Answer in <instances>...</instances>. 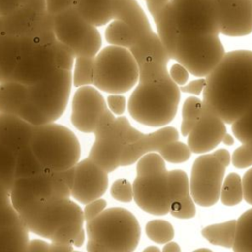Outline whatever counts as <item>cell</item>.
<instances>
[{
  "instance_id": "be15d7a7",
  "label": "cell",
  "mask_w": 252,
  "mask_h": 252,
  "mask_svg": "<svg viewBox=\"0 0 252 252\" xmlns=\"http://www.w3.org/2000/svg\"><path fill=\"white\" fill-rule=\"evenodd\" d=\"M154 251L158 252V251H160V249L158 248V247H156V246H149V247H147V248L144 249V252H154Z\"/></svg>"
},
{
  "instance_id": "7402d4cb",
  "label": "cell",
  "mask_w": 252,
  "mask_h": 252,
  "mask_svg": "<svg viewBox=\"0 0 252 252\" xmlns=\"http://www.w3.org/2000/svg\"><path fill=\"white\" fill-rule=\"evenodd\" d=\"M33 125L16 114L0 113V143L16 153L30 144Z\"/></svg>"
},
{
  "instance_id": "7bdbcfd3",
  "label": "cell",
  "mask_w": 252,
  "mask_h": 252,
  "mask_svg": "<svg viewBox=\"0 0 252 252\" xmlns=\"http://www.w3.org/2000/svg\"><path fill=\"white\" fill-rule=\"evenodd\" d=\"M21 221L18 211L10 201L9 192H0V229Z\"/></svg>"
},
{
  "instance_id": "8fae6325",
  "label": "cell",
  "mask_w": 252,
  "mask_h": 252,
  "mask_svg": "<svg viewBox=\"0 0 252 252\" xmlns=\"http://www.w3.org/2000/svg\"><path fill=\"white\" fill-rule=\"evenodd\" d=\"M71 87V71L56 69L45 79L28 86V97L40 108L49 122H54L65 111Z\"/></svg>"
},
{
  "instance_id": "f1b7e54d",
  "label": "cell",
  "mask_w": 252,
  "mask_h": 252,
  "mask_svg": "<svg viewBox=\"0 0 252 252\" xmlns=\"http://www.w3.org/2000/svg\"><path fill=\"white\" fill-rule=\"evenodd\" d=\"M236 232V220L214 223L201 230L202 236L213 245L232 248Z\"/></svg>"
},
{
  "instance_id": "4dcf8cb0",
  "label": "cell",
  "mask_w": 252,
  "mask_h": 252,
  "mask_svg": "<svg viewBox=\"0 0 252 252\" xmlns=\"http://www.w3.org/2000/svg\"><path fill=\"white\" fill-rule=\"evenodd\" d=\"M29 229L22 220L18 223L0 229V251H26Z\"/></svg>"
},
{
  "instance_id": "b9f144b4",
  "label": "cell",
  "mask_w": 252,
  "mask_h": 252,
  "mask_svg": "<svg viewBox=\"0 0 252 252\" xmlns=\"http://www.w3.org/2000/svg\"><path fill=\"white\" fill-rule=\"evenodd\" d=\"M51 48L57 69L71 71L76 57L73 50L57 39L51 44Z\"/></svg>"
},
{
  "instance_id": "f6af8a7d",
  "label": "cell",
  "mask_w": 252,
  "mask_h": 252,
  "mask_svg": "<svg viewBox=\"0 0 252 252\" xmlns=\"http://www.w3.org/2000/svg\"><path fill=\"white\" fill-rule=\"evenodd\" d=\"M110 194L116 201L129 203L133 200L132 184L125 178L116 179L110 187Z\"/></svg>"
},
{
  "instance_id": "8992f818",
  "label": "cell",
  "mask_w": 252,
  "mask_h": 252,
  "mask_svg": "<svg viewBox=\"0 0 252 252\" xmlns=\"http://www.w3.org/2000/svg\"><path fill=\"white\" fill-rule=\"evenodd\" d=\"M139 80L136 60L128 48L109 45L94 56L93 85L108 94H124Z\"/></svg>"
},
{
  "instance_id": "d4e9b609",
  "label": "cell",
  "mask_w": 252,
  "mask_h": 252,
  "mask_svg": "<svg viewBox=\"0 0 252 252\" xmlns=\"http://www.w3.org/2000/svg\"><path fill=\"white\" fill-rule=\"evenodd\" d=\"M132 53L136 63H139L147 57H153L160 62L168 63L170 57L164 48L158 33L154 31L136 39L131 47L128 48Z\"/></svg>"
},
{
  "instance_id": "f546056e",
  "label": "cell",
  "mask_w": 252,
  "mask_h": 252,
  "mask_svg": "<svg viewBox=\"0 0 252 252\" xmlns=\"http://www.w3.org/2000/svg\"><path fill=\"white\" fill-rule=\"evenodd\" d=\"M46 168L33 153L30 144L22 147L16 155L15 179L31 177L44 172Z\"/></svg>"
},
{
  "instance_id": "e575fe53",
  "label": "cell",
  "mask_w": 252,
  "mask_h": 252,
  "mask_svg": "<svg viewBox=\"0 0 252 252\" xmlns=\"http://www.w3.org/2000/svg\"><path fill=\"white\" fill-rule=\"evenodd\" d=\"M220 199L223 205L228 207L235 206L243 200L242 180L237 173L230 172L223 178Z\"/></svg>"
},
{
  "instance_id": "91938a15",
  "label": "cell",
  "mask_w": 252,
  "mask_h": 252,
  "mask_svg": "<svg viewBox=\"0 0 252 252\" xmlns=\"http://www.w3.org/2000/svg\"><path fill=\"white\" fill-rule=\"evenodd\" d=\"M162 251H164V252H180L181 248L178 245V243L173 242V241L170 240V241L164 243Z\"/></svg>"
},
{
  "instance_id": "7dc6e473",
  "label": "cell",
  "mask_w": 252,
  "mask_h": 252,
  "mask_svg": "<svg viewBox=\"0 0 252 252\" xmlns=\"http://www.w3.org/2000/svg\"><path fill=\"white\" fill-rule=\"evenodd\" d=\"M106 201L102 198H97L95 200H93L89 203L86 204L83 214H84V219L86 221H89L98 216L105 208H106Z\"/></svg>"
},
{
  "instance_id": "484cf974",
  "label": "cell",
  "mask_w": 252,
  "mask_h": 252,
  "mask_svg": "<svg viewBox=\"0 0 252 252\" xmlns=\"http://www.w3.org/2000/svg\"><path fill=\"white\" fill-rule=\"evenodd\" d=\"M153 19L157 27V33L166 49L170 59H172L179 32L172 15L169 1L155 17H153Z\"/></svg>"
},
{
  "instance_id": "5b68a950",
  "label": "cell",
  "mask_w": 252,
  "mask_h": 252,
  "mask_svg": "<svg viewBox=\"0 0 252 252\" xmlns=\"http://www.w3.org/2000/svg\"><path fill=\"white\" fill-rule=\"evenodd\" d=\"M18 213L29 231L49 240L62 225L85 221L83 210L70 198L34 199Z\"/></svg>"
},
{
  "instance_id": "74e56055",
  "label": "cell",
  "mask_w": 252,
  "mask_h": 252,
  "mask_svg": "<svg viewBox=\"0 0 252 252\" xmlns=\"http://www.w3.org/2000/svg\"><path fill=\"white\" fill-rule=\"evenodd\" d=\"M17 153L0 143V183L9 191L15 180V163Z\"/></svg>"
},
{
  "instance_id": "44dd1931",
  "label": "cell",
  "mask_w": 252,
  "mask_h": 252,
  "mask_svg": "<svg viewBox=\"0 0 252 252\" xmlns=\"http://www.w3.org/2000/svg\"><path fill=\"white\" fill-rule=\"evenodd\" d=\"M168 178L170 215L181 220L192 219L196 214V208L186 172L182 169H173L168 171Z\"/></svg>"
},
{
  "instance_id": "7a4b0ae2",
  "label": "cell",
  "mask_w": 252,
  "mask_h": 252,
  "mask_svg": "<svg viewBox=\"0 0 252 252\" xmlns=\"http://www.w3.org/2000/svg\"><path fill=\"white\" fill-rule=\"evenodd\" d=\"M87 250L90 252H132L140 241L137 218L127 209H104L87 221Z\"/></svg>"
},
{
  "instance_id": "30bf717a",
  "label": "cell",
  "mask_w": 252,
  "mask_h": 252,
  "mask_svg": "<svg viewBox=\"0 0 252 252\" xmlns=\"http://www.w3.org/2000/svg\"><path fill=\"white\" fill-rule=\"evenodd\" d=\"M169 4L179 34H220L215 0H169Z\"/></svg>"
},
{
  "instance_id": "277c9868",
  "label": "cell",
  "mask_w": 252,
  "mask_h": 252,
  "mask_svg": "<svg viewBox=\"0 0 252 252\" xmlns=\"http://www.w3.org/2000/svg\"><path fill=\"white\" fill-rule=\"evenodd\" d=\"M30 145L47 170H64L75 166L80 159L81 146L77 136L55 121L33 126Z\"/></svg>"
},
{
  "instance_id": "f907efd6",
  "label": "cell",
  "mask_w": 252,
  "mask_h": 252,
  "mask_svg": "<svg viewBox=\"0 0 252 252\" xmlns=\"http://www.w3.org/2000/svg\"><path fill=\"white\" fill-rule=\"evenodd\" d=\"M75 5V0H46V12L54 16Z\"/></svg>"
},
{
  "instance_id": "6da1fadb",
  "label": "cell",
  "mask_w": 252,
  "mask_h": 252,
  "mask_svg": "<svg viewBox=\"0 0 252 252\" xmlns=\"http://www.w3.org/2000/svg\"><path fill=\"white\" fill-rule=\"evenodd\" d=\"M205 79L203 108L231 125L252 106V50L225 52Z\"/></svg>"
},
{
  "instance_id": "4316f807",
  "label": "cell",
  "mask_w": 252,
  "mask_h": 252,
  "mask_svg": "<svg viewBox=\"0 0 252 252\" xmlns=\"http://www.w3.org/2000/svg\"><path fill=\"white\" fill-rule=\"evenodd\" d=\"M21 57L20 38L4 32L0 36V73L2 82L10 79Z\"/></svg>"
},
{
  "instance_id": "5bb4252c",
  "label": "cell",
  "mask_w": 252,
  "mask_h": 252,
  "mask_svg": "<svg viewBox=\"0 0 252 252\" xmlns=\"http://www.w3.org/2000/svg\"><path fill=\"white\" fill-rule=\"evenodd\" d=\"M133 200L144 212L156 216L169 213L168 171L137 175L132 183Z\"/></svg>"
},
{
  "instance_id": "e7e4bbea",
  "label": "cell",
  "mask_w": 252,
  "mask_h": 252,
  "mask_svg": "<svg viewBox=\"0 0 252 252\" xmlns=\"http://www.w3.org/2000/svg\"><path fill=\"white\" fill-rule=\"evenodd\" d=\"M196 251H208V252H210L211 250L208 249V248H199V249H196Z\"/></svg>"
},
{
  "instance_id": "4fadbf2b",
  "label": "cell",
  "mask_w": 252,
  "mask_h": 252,
  "mask_svg": "<svg viewBox=\"0 0 252 252\" xmlns=\"http://www.w3.org/2000/svg\"><path fill=\"white\" fill-rule=\"evenodd\" d=\"M9 195L13 207L19 211L25 204L34 199L70 198L71 188L59 177L57 171L46 169L34 176L16 178Z\"/></svg>"
},
{
  "instance_id": "2e32d148",
  "label": "cell",
  "mask_w": 252,
  "mask_h": 252,
  "mask_svg": "<svg viewBox=\"0 0 252 252\" xmlns=\"http://www.w3.org/2000/svg\"><path fill=\"white\" fill-rule=\"evenodd\" d=\"M108 173L87 158L75 164L71 196L81 204L100 198L108 187Z\"/></svg>"
},
{
  "instance_id": "ee69618b",
  "label": "cell",
  "mask_w": 252,
  "mask_h": 252,
  "mask_svg": "<svg viewBox=\"0 0 252 252\" xmlns=\"http://www.w3.org/2000/svg\"><path fill=\"white\" fill-rule=\"evenodd\" d=\"M233 135L240 142L252 138V106L236 121L231 124Z\"/></svg>"
},
{
  "instance_id": "3957f363",
  "label": "cell",
  "mask_w": 252,
  "mask_h": 252,
  "mask_svg": "<svg viewBox=\"0 0 252 252\" xmlns=\"http://www.w3.org/2000/svg\"><path fill=\"white\" fill-rule=\"evenodd\" d=\"M180 89L171 79L160 83H140L128 100L131 117L149 127L169 124L176 115Z\"/></svg>"
},
{
  "instance_id": "ba28073f",
  "label": "cell",
  "mask_w": 252,
  "mask_h": 252,
  "mask_svg": "<svg viewBox=\"0 0 252 252\" xmlns=\"http://www.w3.org/2000/svg\"><path fill=\"white\" fill-rule=\"evenodd\" d=\"M94 134V141L88 158L107 173L120 166L124 148L144 135L141 131L132 127L125 116L115 117L108 126Z\"/></svg>"
},
{
  "instance_id": "680465c9",
  "label": "cell",
  "mask_w": 252,
  "mask_h": 252,
  "mask_svg": "<svg viewBox=\"0 0 252 252\" xmlns=\"http://www.w3.org/2000/svg\"><path fill=\"white\" fill-rule=\"evenodd\" d=\"M73 250L72 244H66V243H58V242H51L49 244L48 251L51 252H68Z\"/></svg>"
},
{
  "instance_id": "c3c4849f",
  "label": "cell",
  "mask_w": 252,
  "mask_h": 252,
  "mask_svg": "<svg viewBox=\"0 0 252 252\" xmlns=\"http://www.w3.org/2000/svg\"><path fill=\"white\" fill-rule=\"evenodd\" d=\"M108 109L114 115H121L125 111L126 98L122 94H110L106 98Z\"/></svg>"
},
{
  "instance_id": "11a10c76",
  "label": "cell",
  "mask_w": 252,
  "mask_h": 252,
  "mask_svg": "<svg viewBox=\"0 0 252 252\" xmlns=\"http://www.w3.org/2000/svg\"><path fill=\"white\" fill-rule=\"evenodd\" d=\"M169 0H146L147 8L152 17H155Z\"/></svg>"
},
{
  "instance_id": "94428289",
  "label": "cell",
  "mask_w": 252,
  "mask_h": 252,
  "mask_svg": "<svg viewBox=\"0 0 252 252\" xmlns=\"http://www.w3.org/2000/svg\"><path fill=\"white\" fill-rule=\"evenodd\" d=\"M85 239H86V230H85V228H82L81 231L77 234V236L73 240L72 244L76 247H81L84 244Z\"/></svg>"
},
{
  "instance_id": "60d3db41",
  "label": "cell",
  "mask_w": 252,
  "mask_h": 252,
  "mask_svg": "<svg viewBox=\"0 0 252 252\" xmlns=\"http://www.w3.org/2000/svg\"><path fill=\"white\" fill-rule=\"evenodd\" d=\"M165 160L162 158V157L158 153L150 152L145 155H143L136 162V171L137 175H148L158 172H163L166 171L165 166Z\"/></svg>"
},
{
  "instance_id": "52a82bcc",
  "label": "cell",
  "mask_w": 252,
  "mask_h": 252,
  "mask_svg": "<svg viewBox=\"0 0 252 252\" xmlns=\"http://www.w3.org/2000/svg\"><path fill=\"white\" fill-rule=\"evenodd\" d=\"M224 54L219 34H179L172 59L183 65L193 76L201 78L210 74Z\"/></svg>"
},
{
  "instance_id": "1f68e13d",
  "label": "cell",
  "mask_w": 252,
  "mask_h": 252,
  "mask_svg": "<svg viewBox=\"0 0 252 252\" xmlns=\"http://www.w3.org/2000/svg\"><path fill=\"white\" fill-rule=\"evenodd\" d=\"M140 83H160L171 79L167 70V64L159 60L147 57L137 63Z\"/></svg>"
},
{
  "instance_id": "6125c7cd",
  "label": "cell",
  "mask_w": 252,
  "mask_h": 252,
  "mask_svg": "<svg viewBox=\"0 0 252 252\" xmlns=\"http://www.w3.org/2000/svg\"><path fill=\"white\" fill-rule=\"evenodd\" d=\"M221 142H222L224 145L231 146V145H233L234 140H233V138H232V136H231L230 134L225 133V135L223 136V138H222V141H221Z\"/></svg>"
},
{
  "instance_id": "d590c367",
  "label": "cell",
  "mask_w": 252,
  "mask_h": 252,
  "mask_svg": "<svg viewBox=\"0 0 252 252\" xmlns=\"http://www.w3.org/2000/svg\"><path fill=\"white\" fill-rule=\"evenodd\" d=\"M203 111L202 100L196 96H189L185 99L182 106V122L180 132L182 136H188L200 119Z\"/></svg>"
},
{
  "instance_id": "83f0119b",
  "label": "cell",
  "mask_w": 252,
  "mask_h": 252,
  "mask_svg": "<svg viewBox=\"0 0 252 252\" xmlns=\"http://www.w3.org/2000/svg\"><path fill=\"white\" fill-rule=\"evenodd\" d=\"M28 98V86L8 80L0 83V113L18 114Z\"/></svg>"
},
{
  "instance_id": "836d02e7",
  "label": "cell",
  "mask_w": 252,
  "mask_h": 252,
  "mask_svg": "<svg viewBox=\"0 0 252 252\" xmlns=\"http://www.w3.org/2000/svg\"><path fill=\"white\" fill-rule=\"evenodd\" d=\"M104 37L110 45L129 48L134 43V35L130 27L121 20L110 21L104 32Z\"/></svg>"
},
{
  "instance_id": "ac0fdd59",
  "label": "cell",
  "mask_w": 252,
  "mask_h": 252,
  "mask_svg": "<svg viewBox=\"0 0 252 252\" xmlns=\"http://www.w3.org/2000/svg\"><path fill=\"white\" fill-rule=\"evenodd\" d=\"M220 33L244 36L252 32V0H215Z\"/></svg>"
},
{
  "instance_id": "9a60e30c",
  "label": "cell",
  "mask_w": 252,
  "mask_h": 252,
  "mask_svg": "<svg viewBox=\"0 0 252 252\" xmlns=\"http://www.w3.org/2000/svg\"><path fill=\"white\" fill-rule=\"evenodd\" d=\"M106 107L104 97L96 88L91 85L79 87L72 98L71 123L83 133H94L97 120Z\"/></svg>"
},
{
  "instance_id": "6f0895ef",
  "label": "cell",
  "mask_w": 252,
  "mask_h": 252,
  "mask_svg": "<svg viewBox=\"0 0 252 252\" xmlns=\"http://www.w3.org/2000/svg\"><path fill=\"white\" fill-rule=\"evenodd\" d=\"M24 4L38 12L46 11V0H26Z\"/></svg>"
},
{
  "instance_id": "db71d44e",
  "label": "cell",
  "mask_w": 252,
  "mask_h": 252,
  "mask_svg": "<svg viewBox=\"0 0 252 252\" xmlns=\"http://www.w3.org/2000/svg\"><path fill=\"white\" fill-rule=\"evenodd\" d=\"M49 249V243L42 239H32L29 240L26 251H42L47 252Z\"/></svg>"
},
{
  "instance_id": "816d5d0a",
  "label": "cell",
  "mask_w": 252,
  "mask_h": 252,
  "mask_svg": "<svg viewBox=\"0 0 252 252\" xmlns=\"http://www.w3.org/2000/svg\"><path fill=\"white\" fill-rule=\"evenodd\" d=\"M205 85H206V79L205 77H201L200 79H197L188 84L182 85L181 87H179V89H180V92L199 95L203 92Z\"/></svg>"
},
{
  "instance_id": "603a6c76",
  "label": "cell",
  "mask_w": 252,
  "mask_h": 252,
  "mask_svg": "<svg viewBox=\"0 0 252 252\" xmlns=\"http://www.w3.org/2000/svg\"><path fill=\"white\" fill-rule=\"evenodd\" d=\"M113 19L126 23L134 35V41L152 32L149 19L137 0H114Z\"/></svg>"
},
{
  "instance_id": "ab89813d",
  "label": "cell",
  "mask_w": 252,
  "mask_h": 252,
  "mask_svg": "<svg viewBox=\"0 0 252 252\" xmlns=\"http://www.w3.org/2000/svg\"><path fill=\"white\" fill-rule=\"evenodd\" d=\"M158 153L165 161L171 163H182L188 160L191 157V151L188 145L179 142L178 140L164 144Z\"/></svg>"
},
{
  "instance_id": "d6986e66",
  "label": "cell",
  "mask_w": 252,
  "mask_h": 252,
  "mask_svg": "<svg viewBox=\"0 0 252 252\" xmlns=\"http://www.w3.org/2000/svg\"><path fill=\"white\" fill-rule=\"evenodd\" d=\"M225 133L224 121L213 111L203 108L200 119L187 136V145L191 153L205 154L221 143Z\"/></svg>"
},
{
  "instance_id": "9f6ffc18",
  "label": "cell",
  "mask_w": 252,
  "mask_h": 252,
  "mask_svg": "<svg viewBox=\"0 0 252 252\" xmlns=\"http://www.w3.org/2000/svg\"><path fill=\"white\" fill-rule=\"evenodd\" d=\"M213 155L215 156V158L225 167L228 166L231 162V156L229 154V152L225 149H219L217 151H215L213 153Z\"/></svg>"
},
{
  "instance_id": "ffe728a7",
  "label": "cell",
  "mask_w": 252,
  "mask_h": 252,
  "mask_svg": "<svg viewBox=\"0 0 252 252\" xmlns=\"http://www.w3.org/2000/svg\"><path fill=\"white\" fill-rule=\"evenodd\" d=\"M179 134L174 127L165 126L155 132L144 134L137 141L128 144L121 155L120 166H128L135 163L143 155L150 152H158L164 144L178 140Z\"/></svg>"
},
{
  "instance_id": "e0dca14e",
  "label": "cell",
  "mask_w": 252,
  "mask_h": 252,
  "mask_svg": "<svg viewBox=\"0 0 252 252\" xmlns=\"http://www.w3.org/2000/svg\"><path fill=\"white\" fill-rule=\"evenodd\" d=\"M56 69L51 44L38 45L21 57L9 80L31 86L45 79Z\"/></svg>"
},
{
  "instance_id": "8d00e7d4",
  "label": "cell",
  "mask_w": 252,
  "mask_h": 252,
  "mask_svg": "<svg viewBox=\"0 0 252 252\" xmlns=\"http://www.w3.org/2000/svg\"><path fill=\"white\" fill-rule=\"evenodd\" d=\"M94 67V57L76 56L73 66L72 85L77 88L93 85Z\"/></svg>"
},
{
  "instance_id": "9c48e42d",
  "label": "cell",
  "mask_w": 252,
  "mask_h": 252,
  "mask_svg": "<svg viewBox=\"0 0 252 252\" xmlns=\"http://www.w3.org/2000/svg\"><path fill=\"white\" fill-rule=\"evenodd\" d=\"M56 39L69 46L75 56L94 57L101 47V35L95 26L86 21L75 5L52 16Z\"/></svg>"
},
{
  "instance_id": "d6a6232c",
  "label": "cell",
  "mask_w": 252,
  "mask_h": 252,
  "mask_svg": "<svg viewBox=\"0 0 252 252\" xmlns=\"http://www.w3.org/2000/svg\"><path fill=\"white\" fill-rule=\"evenodd\" d=\"M235 252H252V208L236 220L235 239L232 246Z\"/></svg>"
},
{
  "instance_id": "f35d334b",
  "label": "cell",
  "mask_w": 252,
  "mask_h": 252,
  "mask_svg": "<svg viewBox=\"0 0 252 252\" xmlns=\"http://www.w3.org/2000/svg\"><path fill=\"white\" fill-rule=\"evenodd\" d=\"M145 230L149 239L158 244H164L174 237V228L165 220L157 219L148 221Z\"/></svg>"
},
{
  "instance_id": "bcb514c9",
  "label": "cell",
  "mask_w": 252,
  "mask_h": 252,
  "mask_svg": "<svg viewBox=\"0 0 252 252\" xmlns=\"http://www.w3.org/2000/svg\"><path fill=\"white\" fill-rule=\"evenodd\" d=\"M231 162L237 168H246L252 165V147L242 142V145L237 147L231 156Z\"/></svg>"
},
{
  "instance_id": "cb8c5ba5",
  "label": "cell",
  "mask_w": 252,
  "mask_h": 252,
  "mask_svg": "<svg viewBox=\"0 0 252 252\" xmlns=\"http://www.w3.org/2000/svg\"><path fill=\"white\" fill-rule=\"evenodd\" d=\"M114 0H75L80 15L90 24L100 27L113 20Z\"/></svg>"
},
{
  "instance_id": "03108f58",
  "label": "cell",
  "mask_w": 252,
  "mask_h": 252,
  "mask_svg": "<svg viewBox=\"0 0 252 252\" xmlns=\"http://www.w3.org/2000/svg\"><path fill=\"white\" fill-rule=\"evenodd\" d=\"M245 142H246V143H248V144L252 147V138H251V139H249V140H247V141H245Z\"/></svg>"
},
{
  "instance_id": "f5cc1de1",
  "label": "cell",
  "mask_w": 252,
  "mask_h": 252,
  "mask_svg": "<svg viewBox=\"0 0 252 252\" xmlns=\"http://www.w3.org/2000/svg\"><path fill=\"white\" fill-rule=\"evenodd\" d=\"M243 188V199L249 205H252V167L249 168L241 178Z\"/></svg>"
},
{
  "instance_id": "7c38bea8",
  "label": "cell",
  "mask_w": 252,
  "mask_h": 252,
  "mask_svg": "<svg viewBox=\"0 0 252 252\" xmlns=\"http://www.w3.org/2000/svg\"><path fill=\"white\" fill-rule=\"evenodd\" d=\"M225 168L213 154H201L194 160L189 187L195 204L211 207L220 200Z\"/></svg>"
},
{
  "instance_id": "681fc988",
  "label": "cell",
  "mask_w": 252,
  "mask_h": 252,
  "mask_svg": "<svg viewBox=\"0 0 252 252\" xmlns=\"http://www.w3.org/2000/svg\"><path fill=\"white\" fill-rule=\"evenodd\" d=\"M168 73H169L171 80L178 86L185 85L189 79L188 70L178 62L171 65Z\"/></svg>"
}]
</instances>
